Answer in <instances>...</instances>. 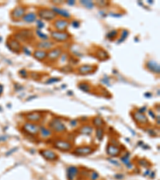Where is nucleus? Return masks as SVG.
<instances>
[{"label": "nucleus", "mask_w": 160, "mask_h": 180, "mask_svg": "<svg viewBox=\"0 0 160 180\" xmlns=\"http://www.w3.org/2000/svg\"><path fill=\"white\" fill-rule=\"evenodd\" d=\"M13 36L19 43H30L34 40V32L31 29H21L13 34Z\"/></svg>", "instance_id": "f257e3e1"}, {"label": "nucleus", "mask_w": 160, "mask_h": 180, "mask_svg": "<svg viewBox=\"0 0 160 180\" xmlns=\"http://www.w3.org/2000/svg\"><path fill=\"white\" fill-rule=\"evenodd\" d=\"M54 43H66L71 39V35L67 31H58L55 30L50 31V36Z\"/></svg>", "instance_id": "f03ea898"}, {"label": "nucleus", "mask_w": 160, "mask_h": 180, "mask_svg": "<svg viewBox=\"0 0 160 180\" xmlns=\"http://www.w3.org/2000/svg\"><path fill=\"white\" fill-rule=\"evenodd\" d=\"M37 16L41 20H46V21H53L56 19L57 14H55L53 11L51 9L43 7V8H39L37 11Z\"/></svg>", "instance_id": "7ed1b4c3"}, {"label": "nucleus", "mask_w": 160, "mask_h": 180, "mask_svg": "<svg viewBox=\"0 0 160 180\" xmlns=\"http://www.w3.org/2000/svg\"><path fill=\"white\" fill-rule=\"evenodd\" d=\"M49 127L56 133H63L66 131V127L63 122L58 118H54L49 123Z\"/></svg>", "instance_id": "20e7f679"}, {"label": "nucleus", "mask_w": 160, "mask_h": 180, "mask_svg": "<svg viewBox=\"0 0 160 180\" xmlns=\"http://www.w3.org/2000/svg\"><path fill=\"white\" fill-rule=\"evenodd\" d=\"M63 49L61 48L60 46L54 47L51 50H50L49 51H47L46 60L48 61L49 63H54V62H56L59 59L60 56L63 54Z\"/></svg>", "instance_id": "39448f33"}, {"label": "nucleus", "mask_w": 160, "mask_h": 180, "mask_svg": "<svg viewBox=\"0 0 160 180\" xmlns=\"http://www.w3.org/2000/svg\"><path fill=\"white\" fill-rule=\"evenodd\" d=\"M70 23L66 19H57L53 23V27L58 31H66Z\"/></svg>", "instance_id": "423d86ee"}, {"label": "nucleus", "mask_w": 160, "mask_h": 180, "mask_svg": "<svg viewBox=\"0 0 160 180\" xmlns=\"http://www.w3.org/2000/svg\"><path fill=\"white\" fill-rule=\"evenodd\" d=\"M26 8L23 6H18L14 7L11 12V17L14 21L22 19V18L26 14Z\"/></svg>", "instance_id": "0eeeda50"}, {"label": "nucleus", "mask_w": 160, "mask_h": 180, "mask_svg": "<svg viewBox=\"0 0 160 180\" xmlns=\"http://www.w3.org/2000/svg\"><path fill=\"white\" fill-rule=\"evenodd\" d=\"M54 146L55 148L62 151H70L73 148V146H72V144L70 142L62 139L54 141Z\"/></svg>", "instance_id": "6e6552de"}, {"label": "nucleus", "mask_w": 160, "mask_h": 180, "mask_svg": "<svg viewBox=\"0 0 160 180\" xmlns=\"http://www.w3.org/2000/svg\"><path fill=\"white\" fill-rule=\"evenodd\" d=\"M97 70V66L91 64H84L82 66H79L77 68L78 74L81 75H87L94 73Z\"/></svg>", "instance_id": "1a4fd4ad"}, {"label": "nucleus", "mask_w": 160, "mask_h": 180, "mask_svg": "<svg viewBox=\"0 0 160 180\" xmlns=\"http://www.w3.org/2000/svg\"><path fill=\"white\" fill-rule=\"evenodd\" d=\"M23 131L31 136L37 135L39 133V126L32 123H26L23 125Z\"/></svg>", "instance_id": "9d476101"}, {"label": "nucleus", "mask_w": 160, "mask_h": 180, "mask_svg": "<svg viewBox=\"0 0 160 180\" xmlns=\"http://www.w3.org/2000/svg\"><path fill=\"white\" fill-rule=\"evenodd\" d=\"M6 45L8 46L9 50H11V51L14 53H18L19 54L20 52L22 51V47L23 46L21 45V43L16 40L14 38H11L10 39H8Z\"/></svg>", "instance_id": "9b49d317"}, {"label": "nucleus", "mask_w": 160, "mask_h": 180, "mask_svg": "<svg viewBox=\"0 0 160 180\" xmlns=\"http://www.w3.org/2000/svg\"><path fill=\"white\" fill-rule=\"evenodd\" d=\"M40 154L43 156L44 159L47 161H51V162H53V161H56V160L59 159V156L58 154L54 152L51 150H49V149H44V150H41L39 151Z\"/></svg>", "instance_id": "f8f14e48"}, {"label": "nucleus", "mask_w": 160, "mask_h": 180, "mask_svg": "<svg viewBox=\"0 0 160 180\" xmlns=\"http://www.w3.org/2000/svg\"><path fill=\"white\" fill-rule=\"evenodd\" d=\"M55 46V43H54L52 40H47V41H39L36 43V47L37 49L43 50V51H50L53 49Z\"/></svg>", "instance_id": "ddd939ff"}, {"label": "nucleus", "mask_w": 160, "mask_h": 180, "mask_svg": "<svg viewBox=\"0 0 160 180\" xmlns=\"http://www.w3.org/2000/svg\"><path fill=\"white\" fill-rule=\"evenodd\" d=\"M93 151V148L91 146H79L74 150V151L72 152V154H75V155H80V156H84V155H88V154H91Z\"/></svg>", "instance_id": "4468645a"}, {"label": "nucleus", "mask_w": 160, "mask_h": 180, "mask_svg": "<svg viewBox=\"0 0 160 180\" xmlns=\"http://www.w3.org/2000/svg\"><path fill=\"white\" fill-rule=\"evenodd\" d=\"M146 68L149 71L152 72L154 74H159L160 73L159 64L154 60H149L146 62Z\"/></svg>", "instance_id": "2eb2a0df"}, {"label": "nucleus", "mask_w": 160, "mask_h": 180, "mask_svg": "<svg viewBox=\"0 0 160 180\" xmlns=\"http://www.w3.org/2000/svg\"><path fill=\"white\" fill-rule=\"evenodd\" d=\"M33 57L38 61L40 62H44L46 60V56H47V51H43V50H40V49H36L34 50L33 53H32Z\"/></svg>", "instance_id": "dca6fc26"}, {"label": "nucleus", "mask_w": 160, "mask_h": 180, "mask_svg": "<svg viewBox=\"0 0 160 180\" xmlns=\"http://www.w3.org/2000/svg\"><path fill=\"white\" fill-rule=\"evenodd\" d=\"M51 10L58 15H59L61 17H63V19H70L71 18V14H70V12L67 11L66 10L64 9L59 8V7H56V6H53L51 7Z\"/></svg>", "instance_id": "f3484780"}, {"label": "nucleus", "mask_w": 160, "mask_h": 180, "mask_svg": "<svg viewBox=\"0 0 160 180\" xmlns=\"http://www.w3.org/2000/svg\"><path fill=\"white\" fill-rule=\"evenodd\" d=\"M132 116H133V119L135 120V122H137L139 124H147L148 123V119L144 114L135 111L132 114Z\"/></svg>", "instance_id": "a211bd4d"}, {"label": "nucleus", "mask_w": 160, "mask_h": 180, "mask_svg": "<svg viewBox=\"0 0 160 180\" xmlns=\"http://www.w3.org/2000/svg\"><path fill=\"white\" fill-rule=\"evenodd\" d=\"M106 154L112 157H116L120 154L119 147L114 144H108L106 146Z\"/></svg>", "instance_id": "6ab92c4d"}, {"label": "nucleus", "mask_w": 160, "mask_h": 180, "mask_svg": "<svg viewBox=\"0 0 160 180\" xmlns=\"http://www.w3.org/2000/svg\"><path fill=\"white\" fill-rule=\"evenodd\" d=\"M37 14L35 12H27L24 14V16L22 18V20L23 22H25L26 23H32L36 22L37 20Z\"/></svg>", "instance_id": "aec40b11"}, {"label": "nucleus", "mask_w": 160, "mask_h": 180, "mask_svg": "<svg viewBox=\"0 0 160 180\" xmlns=\"http://www.w3.org/2000/svg\"><path fill=\"white\" fill-rule=\"evenodd\" d=\"M66 173L68 180H74L79 174V169L76 166H69L66 170Z\"/></svg>", "instance_id": "412c9836"}, {"label": "nucleus", "mask_w": 160, "mask_h": 180, "mask_svg": "<svg viewBox=\"0 0 160 180\" xmlns=\"http://www.w3.org/2000/svg\"><path fill=\"white\" fill-rule=\"evenodd\" d=\"M43 118L42 114H40L39 112H31L29 113L26 115V119L30 122H39Z\"/></svg>", "instance_id": "4be33fe9"}, {"label": "nucleus", "mask_w": 160, "mask_h": 180, "mask_svg": "<svg viewBox=\"0 0 160 180\" xmlns=\"http://www.w3.org/2000/svg\"><path fill=\"white\" fill-rule=\"evenodd\" d=\"M39 132L41 134V136L43 138H48L52 134V131L51 129L46 128L44 126H40Z\"/></svg>", "instance_id": "5701e85b"}, {"label": "nucleus", "mask_w": 160, "mask_h": 180, "mask_svg": "<svg viewBox=\"0 0 160 180\" xmlns=\"http://www.w3.org/2000/svg\"><path fill=\"white\" fill-rule=\"evenodd\" d=\"M120 34H121L120 38L117 41L118 44H120V43H123V42L127 39V37H128L129 35V31H127L126 29H123V30H122V32H121Z\"/></svg>", "instance_id": "b1692460"}, {"label": "nucleus", "mask_w": 160, "mask_h": 180, "mask_svg": "<svg viewBox=\"0 0 160 180\" xmlns=\"http://www.w3.org/2000/svg\"><path fill=\"white\" fill-rule=\"evenodd\" d=\"M35 34L37 35L38 38H39L41 41H47V40H50V37H49L48 35L44 34L41 30L37 29V30L35 31Z\"/></svg>", "instance_id": "393cba45"}, {"label": "nucleus", "mask_w": 160, "mask_h": 180, "mask_svg": "<svg viewBox=\"0 0 160 180\" xmlns=\"http://www.w3.org/2000/svg\"><path fill=\"white\" fill-rule=\"evenodd\" d=\"M80 134H91L93 132V128L91 126H83L81 127L79 131Z\"/></svg>", "instance_id": "a878e982"}, {"label": "nucleus", "mask_w": 160, "mask_h": 180, "mask_svg": "<svg viewBox=\"0 0 160 180\" xmlns=\"http://www.w3.org/2000/svg\"><path fill=\"white\" fill-rule=\"evenodd\" d=\"M93 124L97 127H102L104 125V121L99 116H96L93 119Z\"/></svg>", "instance_id": "bb28decb"}, {"label": "nucleus", "mask_w": 160, "mask_h": 180, "mask_svg": "<svg viewBox=\"0 0 160 180\" xmlns=\"http://www.w3.org/2000/svg\"><path fill=\"white\" fill-rule=\"evenodd\" d=\"M96 53H97V58L100 60H105L106 59V58L109 57L107 52L103 50V49H100L99 51L96 52Z\"/></svg>", "instance_id": "cd10ccee"}, {"label": "nucleus", "mask_w": 160, "mask_h": 180, "mask_svg": "<svg viewBox=\"0 0 160 180\" xmlns=\"http://www.w3.org/2000/svg\"><path fill=\"white\" fill-rule=\"evenodd\" d=\"M118 35H119V31L118 30H112V31H111L106 34V37L109 40H114V39L117 38Z\"/></svg>", "instance_id": "c85d7f7f"}, {"label": "nucleus", "mask_w": 160, "mask_h": 180, "mask_svg": "<svg viewBox=\"0 0 160 180\" xmlns=\"http://www.w3.org/2000/svg\"><path fill=\"white\" fill-rule=\"evenodd\" d=\"M79 3L87 9H92L94 6V3L90 0H81Z\"/></svg>", "instance_id": "c756f323"}, {"label": "nucleus", "mask_w": 160, "mask_h": 180, "mask_svg": "<svg viewBox=\"0 0 160 180\" xmlns=\"http://www.w3.org/2000/svg\"><path fill=\"white\" fill-rule=\"evenodd\" d=\"M79 88L84 92H88L90 91V90H91V86L89 85L88 83H79Z\"/></svg>", "instance_id": "7c9ffc66"}, {"label": "nucleus", "mask_w": 160, "mask_h": 180, "mask_svg": "<svg viewBox=\"0 0 160 180\" xmlns=\"http://www.w3.org/2000/svg\"><path fill=\"white\" fill-rule=\"evenodd\" d=\"M103 135H104V130L102 127H98L96 129V137L99 141L103 139Z\"/></svg>", "instance_id": "2f4dec72"}, {"label": "nucleus", "mask_w": 160, "mask_h": 180, "mask_svg": "<svg viewBox=\"0 0 160 180\" xmlns=\"http://www.w3.org/2000/svg\"><path fill=\"white\" fill-rule=\"evenodd\" d=\"M60 79L59 77H52L50 78L49 79H47L46 81V84H52V83H55L59 82Z\"/></svg>", "instance_id": "473e14b6"}, {"label": "nucleus", "mask_w": 160, "mask_h": 180, "mask_svg": "<svg viewBox=\"0 0 160 180\" xmlns=\"http://www.w3.org/2000/svg\"><path fill=\"white\" fill-rule=\"evenodd\" d=\"M19 74L20 76H21L22 78H23V79H27L29 76L28 71H26L25 69H22V70H20L19 71Z\"/></svg>", "instance_id": "72a5a7b5"}, {"label": "nucleus", "mask_w": 160, "mask_h": 180, "mask_svg": "<svg viewBox=\"0 0 160 180\" xmlns=\"http://www.w3.org/2000/svg\"><path fill=\"white\" fill-rule=\"evenodd\" d=\"M96 4L99 7H106V6H109L110 2H108V1H97Z\"/></svg>", "instance_id": "f704fd0d"}, {"label": "nucleus", "mask_w": 160, "mask_h": 180, "mask_svg": "<svg viewBox=\"0 0 160 180\" xmlns=\"http://www.w3.org/2000/svg\"><path fill=\"white\" fill-rule=\"evenodd\" d=\"M129 156H130V154H129V153H127V154H126L125 156L121 158V161H122L123 163H125L126 165H127V166H129V164L131 163L130 159H129Z\"/></svg>", "instance_id": "c9c22d12"}, {"label": "nucleus", "mask_w": 160, "mask_h": 180, "mask_svg": "<svg viewBox=\"0 0 160 180\" xmlns=\"http://www.w3.org/2000/svg\"><path fill=\"white\" fill-rule=\"evenodd\" d=\"M31 77L33 79L39 80L41 79V74H40V73H38V72H31Z\"/></svg>", "instance_id": "e433bc0d"}, {"label": "nucleus", "mask_w": 160, "mask_h": 180, "mask_svg": "<svg viewBox=\"0 0 160 180\" xmlns=\"http://www.w3.org/2000/svg\"><path fill=\"white\" fill-rule=\"evenodd\" d=\"M22 51H23L24 54H26V55H30V56L32 55L31 51H30V49H29L28 47L26 46H23V47H22Z\"/></svg>", "instance_id": "4c0bfd02"}, {"label": "nucleus", "mask_w": 160, "mask_h": 180, "mask_svg": "<svg viewBox=\"0 0 160 180\" xmlns=\"http://www.w3.org/2000/svg\"><path fill=\"white\" fill-rule=\"evenodd\" d=\"M35 23H36V24H37V27L39 30H40V29H42L44 27V23H43V22L41 19H37Z\"/></svg>", "instance_id": "58836bf2"}, {"label": "nucleus", "mask_w": 160, "mask_h": 180, "mask_svg": "<svg viewBox=\"0 0 160 180\" xmlns=\"http://www.w3.org/2000/svg\"><path fill=\"white\" fill-rule=\"evenodd\" d=\"M71 25L73 27H74V28H79L80 26V22L79 21H78V20H73L71 22Z\"/></svg>", "instance_id": "ea45409f"}, {"label": "nucleus", "mask_w": 160, "mask_h": 180, "mask_svg": "<svg viewBox=\"0 0 160 180\" xmlns=\"http://www.w3.org/2000/svg\"><path fill=\"white\" fill-rule=\"evenodd\" d=\"M139 164L141 166H144V167H147L150 165V163L146 160H139Z\"/></svg>", "instance_id": "a19ab883"}, {"label": "nucleus", "mask_w": 160, "mask_h": 180, "mask_svg": "<svg viewBox=\"0 0 160 180\" xmlns=\"http://www.w3.org/2000/svg\"><path fill=\"white\" fill-rule=\"evenodd\" d=\"M66 58H67V54H63H63H62V55H61V56H60V62H61V63H65V62H66V61H67V59H66Z\"/></svg>", "instance_id": "79ce46f5"}, {"label": "nucleus", "mask_w": 160, "mask_h": 180, "mask_svg": "<svg viewBox=\"0 0 160 180\" xmlns=\"http://www.w3.org/2000/svg\"><path fill=\"white\" fill-rule=\"evenodd\" d=\"M99 177V174H98L97 172L93 171L91 174V180H96Z\"/></svg>", "instance_id": "37998d69"}, {"label": "nucleus", "mask_w": 160, "mask_h": 180, "mask_svg": "<svg viewBox=\"0 0 160 180\" xmlns=\"http://www.w3.org/2000/svg\"><path fill=\"white\" fill-rule=\"evenodd\" d=\"M66 3L68 5H70V6H74V4H75V1H74V0H69V1H66Z\"/></svg>", "instance_id": "c03bdc74"}, {"label": "nucleus", "mask_w": 160, "mask_h": 180, "mask_svg": "<svg viewBox=\"0 0 160 180\" xmlns=\"http://www.w3.org/2000/svg\"><path fill=\"white\" fill-rule=\"evenodd\" d=\"M145 111H146V107H142V108H140L139 110H138L137 111L139 112V113H142V114H143V112H145Z\"/></svg>", "instance_id": "a18cd8bd"}, {"label": "nucleus", "mask_w": 160, "mask_h": 180, "mask_svg": "<svg viewBox=\"0 0 160 180\" xmlns=\"http://www.w3.org/2000/svg\"><path fill=\"white\" fill-rule=\"evenodd\" d=\"M149 114H151V115H152L151 117H152V118H155V114H154V113H153V111H152L151 110V111H149Z\"/></svg>", "instance_id": "49530a36"}, {"label": "nucleus", "mask_w": 160, "mask_h": 180, "mask_svg": "<svg viewBox=\"0 0 160 180\" xmlns=\"http://www.w3.org/2000/svg\"><path fill=\"white\" fill-rule=\"evenodd\" d=\"M3 86L0 84V95L2 94V93H3Z\"/></svg>", "instance_id": "de8ad7c7"}, {"label": "nucleus", "mask_w": 160, "mask_h": 180, "mask_svg": "<svg viewBox=\"0 0 160 180\" xmlns=\"http://www.w3.org/2000/svg\"><path fill=\"white\" fill-rule=\"evenodd\" d=\"M111 163H114V164H116V165H118V166H119V163H117V162H115L114 160H111Z\"/></svg>", "instance_id": "09e8293b"}, {"label": "nucleus", "mask_w": 160, "mask_h": 180, "mask_svg": "<svg viewBox=\"0 0 160 180\" xmlns=\"http://www.w3.org/2000/svg\"><path fill=\"white\" fill-rule=\"evenodd\" d=\"M115 177L118 178V179H123V175H121V174H119V175H115Z\"/></svg>", "instance_id": "8fccbe9b"}, {"label": "nucleus", "mask_w": 160, "mask_h": 180, "mask_svg": "<svg viewBox=\"0 0 160 180\" xmlns=\"http://www.w3.org/2000/svg\"><path fill=\"white\" fill-rule=\"evenodd\" d=\"M111 16H114V17H121L122 14H111Z\"/></svg>", "instance_id": "3c124183"}, {"label": "nucleus", "mask_w": 160, "mask_h": 180, "mask_svg": "<svg viewBox=\"0 0 160 180\" xmlns=\"http://www.w3.org/2000/svg\"><path fill=\"white\" fill-rule=\"evenodd\" d=\"M145 95H146V96H151V94H150V93H146V94H145Z\"/></svg>", "instance_id": "603ef678"}]
</instances>
